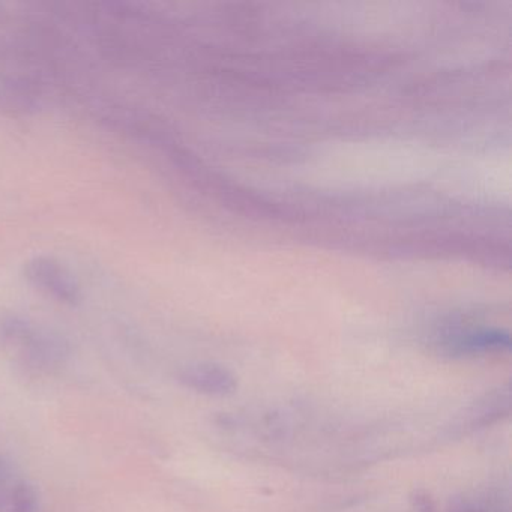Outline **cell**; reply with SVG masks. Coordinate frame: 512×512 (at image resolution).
I'll return each mask as SVG.
<instances>
[{
  "mask_svg": "<svg viewBox=\"0 0 512 512\" xmlns=\"http://www.w3.org/2000/svg\"><path fill=\"white\" fill-rule=\"evenodd\" d=\"M511 338L502 331H473L449 341L448 350L452 355H479V353L503 352L509 350Z\"/></svg>",
  "mask_w": 512,
  "mask_h": 512,
  "instance_id": "obj_3",
  "label": "cell"
},
{
  "mask_svg": "<svg viewBox=\"0 0 512 512\" xmlns=\"http://www.w3.org/2000/svg\"><path fill=\"white\" fill-rule=\"evenodd\" d=\"M40 505L37 488L29 482H19L11 491L8 512H37Z\"/></svg>",
  "mask_w": 512,
  "mask_h": 512,
  "instance_id": "obj_4",
  "label": "cell"
},
{
  "mask_svg": "<svg viewBox=\"0 0 512 512\" xmlns=\"http://www.w3.org/2000/svg\"><path fill=\"white\" fill-rule=\"evenodd\" d=\"M0 349L23 367L50 371L64 362L65 350L56 338L16 316L0 317Z\"/></svg>",
  "mask_w": 512,
  "mask_h": 512,
  "instance_id": "obj_1",
  "label": "cell"
},
{
  "mask_svg": "<svg viewBox=\"0 0 512 512\" xmlns=\"http://www.w3.org/2000/svg\"><path fill=\"white\" fill-rule=\"evenodd\" d=\"M451 512H482L481 509L475 508V506L470 505V503L461 502L458 503L457 506L452 508Z\"/></svg>",
  "mask_w": 512,
  "mask_h": 512,
  "instance_id": "obj_6",
  "label": "cell"
},
{
  "mask_svg": "<svg viewBox=\"0 0 512 512\" xmlns=\"http://www.w3.org/2000/svg\"><path fill=\"white\" fill-rule=\"evenodd\" d=\"M410 505L413 512H437L433 497L424 490L413 491L410 496Z\"/></svg>",
  "mask_w": 512,
  "mask_h": 512,
  "instance_id": "obj_5",
  "label": "cell"
},
{
  "mask_svg": "<svg viewBox=\"0 0 512 512\" xmlns=\"http://www.w3.org/2000/svg\"><path fill=\"white\" fill-rule=\"evenodd\" d=\"M179 385L196 394L226 397L238 388L235 374L217 364H193L176 374Z\"/></svg>",
  "mask_w": 512,
  "mask_h": 512,
  "instance_id": "obj_2",
  "label": "cell"
}]
</instances>
